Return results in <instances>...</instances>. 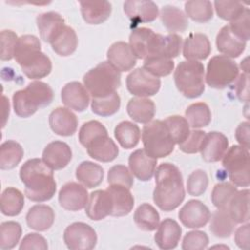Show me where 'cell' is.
<instances>
[{
    "label": "cell",
    "mask_w": 250,
    "mask_h": 250,
    "mask_svg": "<svg viewBox=\"0 0 250 250\" xmlns=\"http://www.w3.org/2000/svg\"><path fill=\"white\" fill-rule=\"evenodd\" d=\"M52 170L42 159L31 158L20 169V178L24 185L25 196L34 202H45L53 198L57 184Z\"/></svg>",
    "instance_id": "obj_1"
},
{
    "label": "cell",
    "mask_w": 250,
    "mask_h": 250,
    "mask_svg": "<svg viewBox=\"0 0 250 250\" xmlns=\"http://www.w3.org/2000/svg\"><path fill=\"white\" fill-rule=\"evenodd\" d=\"M83 20L88 24H101L111 14V4L108 1H81L79 3Z\"/></svg>",
    "instance_id": "obj_26"
},
{
    "label": "cell",
    "mask_w": 250,
    "mask_h": 250,
    "mask_svg": "<svg viewBox=\"0 0 250 250\" xmlns=\"http://www.w3.org/2000/svg\"><path fill=\"white\" fill-rule=\"evenodd\" d=\"M177 89L188 99L200 97L204 90V65L197 61H183L175 69Z\"/></svg>",
    "instance_id": "obj_5"
},
{
    "label": "cell",
    "mask_w": 250,
    "mask_h": 250,
    "mask_svg": "<svg viewBox=\"0 0 250 250\" xmlns=\"http://www.w3.org/2000/svg\"><path fill=\"white\" fill-rule=\"evenodd\" d=\"M121 100L115 92L104 98H93L91 102L92 111L103 117H107L116 113L120 108Z\"/></svg>",
    "instance_id": "obj_45"
},
{
    "label": "cell",
    "mask_w": 250,
    "mask_h": 250,
    "mask_svg": "<svg viewBox=\"0 0 250 250\" xmlns=\"http://www.w3.org/2000/svg\"><path fill=\"white\" fill-rule=\"evenodd\" d=\"M29 249L47 250L48 243H47L46 238L36 232L27 233L22 238V240L20 244V250H29Z\"/></svg>",
    "instance_id": "obj_59"
},
{
    "label": "cell",
    "mask_w": 250,
    "mask_h": 250,
    "mask_svg": "<svg viewBox=\"0 0 250 250\" xmlns=\"http://www.w3.org/2000/svg\"><path fill=\"white\" fill-rule=\"evenodd\" d=\"M19 37L12 30L1 31V53L0 58L2 61H10L14 58V53Z\"/></svg>",
    "instance_id": "obj_57"
},
{
    "label": "cell",
    "mask_w": 250,
    "mask_h": 250,
    "mask_svg": "<svg viewBox=\"0 0 250 250\" xmlns=\"http://www.w3.org/2000/svg\"><path fill=\"white\" fill-rule=\"evenodd\" d=\"M211 50L210 41L203 33H190L183 43V56L188 61L205 60Z\"/></svg>",
    "instance_id": "obj_23"
},
{
    "label": "cell",
    "mask_w": 250,
    "mask_h": 250,
    "mask_svg": "<svg viewBox=\"0 0 250 250\" xmlns=\"http://www.w3.org/2000/svg\"><path fill=\"white\" fill-rule=\"evenodd\" d=\"M107 183L109 186L118 185L131 188L134 184V178L131 171L125 165H114L107 173Z\"/></svg>",
    "instance_id": "obj_51"
},
{
    "label": "cell",
    "mask_w": 250,
    "mask_h": 250,
    "mask_svg": "<svg viewBox=\"0 0 250 250\" xmlns=\"http://www.w3.org/2000/svg\"><path fill=\"white\" fill-rule=\"evenodd\" d=\"M238 74L239 68L234 61L226 56L218 55L209 61L204 79L211 88L224 89L233 83Z\"/></svg>",
    "instance_id": "obj_7"
},
{
    "label": "cell",
    "mask_w": 250,
    "mask_h": 250,
    "mask_svg": "<svg viewBox=\"0 0 250 250\" xmlns=\"http://www.w3.org/2000/svg\"><path fill=\"white\" fill-rule=\"evenodd\" d=\"M77 44L78 39L75 30L72 27L65 25L62 32L51 43V46L53 51L59 56L67 57L75 52Z\"/></svg>",
    "instance_id": "obj_37"
},
{
    "label": "cell",
    "mask_w": 250,
    "mask_h": 250,
    "mask_svg": "<svg viewBox=\"0 0 250 250\" xmlns=\"http://www.w3.org/2000/svg\"><path fill=\"white\" fill-rule=\"evenodd\" d=\"M164 35L147 27H138L129 36V46L137 59L160 56Z\"/></svg>",
    "instance_id": "obj_8"
},
{
    "label": "cell",
    "mask_w": 250,
    "mask_h": 250,
    "mask_svg": "<svg viewBox=\"0 0 250 250\" xmlns=\"http://www.w3.org/2000/svg\"><path fill=\"white\" fill-rule=\"evenodd\" d=\"M228 211L236 224H244L249 222V189L237 190L231 197Z\"/></svg>",
    "instance_id": "obj_33"
},
{
    "label": "cell",
    "mask_w": 250,
    "mask_h": 250,
    "mask_svg": "<svg viewBox=\"0 0 250 250\" xmlns=\"http://www.w3.org/2000/svg\"><path fill=\"white\" fill-rule=\"evenodd\" d=\"M107 62L119 72L129 71L137 63V58L133 54L128 43L124 41L114 42L107 50Z\"/></svg>",
    "instance_id": "obj_19"
},
{
    "label": "cell",
    "mask_w": 250,
    "mask_h": 250,
    "mask_svg": "<svg viewBox=\"0 0 250 250\" xmlns=\"http://www.w3.org/2000/svg\"><path fill=\"white\" fill-rule=\"evenodd\" d=\"M240 67L242 68V70H244V73H249V62H248V57L245 58L241 63H240Z\"/></svg>",
    "instance_id": "obj_64"
},
{
    "label": "cell",
    "mask_w": 250,
    "mask_h": 250,
    "mask_svg": "<svg viewBox=\"0 0 250 250\" xmlns=\"http://www.w3.org/2000/svg\"><path fill=\"white\" fill-rule=\"evenodd\" d=\"M126 108L129 116L134 121L142 124L150 122L155 114V104L152 100L147 98H132L129 100Z\"/></svg>",
    "instance_id": "obj_30"
},
{
    "label": "cell",
    "mask_w": 250,
    "mask_h": 250,
    "mask_svg": "<svg viewBox=\"0 0 250 250\" xmlns=\"http://www.w3.org/2000/svg\"><path fill=\"white\" fill-rule=\"evenodd\" d=\"M235 94L240 102H249V73H242L235 80Z\"/></svg>",
    "instance_id": "obj_60"
},
{
    "label": "cell",
    "mask_w": 250,
    "mask_h": 250,
    "mask_svg": "<svg viewBox=\"0 0 250 250\" xmlns=\"http://www.w3.org/2000/svg\"><path fill=\"white\" fill-rule=\"evenodd\" d=\"M83 83L93 98H104L119 88L121 74L108 62H103L85 73Z\"/></svg>",
    "instance_id": "obj_3"
},
{
    "label": "cell",
    "mask_w": 250,
    "mask_h": 250,
    "mask_svg": "<svg viewBox=\"0 0 250 250\" xmlns=\"http://www.w3.org/2000/svg\"><path fill=\"white\" fill-rule=\"evenodd\" d=\"M23 74L29 79H41L52 71V62L44 53L37 52L20 64Z\"/></svg>",
    "instance_id": "obj_25"
},
{
    "label": "cell",
    "mask_w": 250,
    "mask_h": 250,
    "mask_svg": "<svg viewBox=\"0 0 250 250\" xmlns=\"http://www.w3.org/2000/svg\"><path fill=\"white\" fill-rule=\"evenodd\" d=\"M182 235V228L173 219L167 218L159 223L154 241L159 249L171 250L178 246Z\"/></svg>",
    "instance_id": "obj_21"
},
{
    "label": "cell",
    "mask_w": 250,
    "mask_h": 250,
    "mask_svg": "<svg viewBox=\"0 0 250 250\" xmlns=\"http://www.w3.org/2000/svg\"><path fill=\"white\" fill-rule=\"evenodd\" d=\"M106 190L110 193L112 199V212L110 216L123 217L128 215L134 207V196L130 188L123 186H109Z\"/></svg>",
    "instance_id": "obj_28"
},
{
    "label": "cell",
    "mask_w": 250,
    "mask_h": 250,
    "mask_svg": "<svg viewBox=\"0 0 250 250\" xmlns=\"http://www.w3.org/2000/svg\"><path fill=\"white\" fill-rule=\"evenodd\" d=\"M182 48H183L182 36L175 33H170L164 36L160 56L172 60L173 58H176L180 55Z\"/></svg>",
    "instance_id": "obj_56"
},
{
    "label": "cell",
    "mask_w": 250,
    "mask_h": 250,
    "mask_svg": "<svg viewBox=\"0 0 250 250\" xmlns=\"http://www.w3.org/2000/svg\"><path fill=\"white\" fill-rule=\"evenodd\" d=\"M223 167L229 179L235 187H249V149L241 146H232L222 158Z\"/></svg>",
    "instance_id": "obj_6"
},
{
    "label": "cell",
    "mask_w": 250,
    "mask_h": 250,
    "mask_svg": "<svg viewBox=\"0 0 250 250\" xmlns=\"http://www.w3.org/2000/svg\"><path fill=\"white\" fill-rule=\"evenodd\" d=\"M237 188L234 185L227 182L215 185L211 193V200L216 208H228L231 197L235 194Z\"/></svg>",
    "instance_id": "obj_49"
},
{
    "label": "cell",
    "mask_w": 250,
    "mask_h": 250,
    "mask_svg": "<svg viewBox=\"0 0 250 250\" xmlns=\"http://www.w3.org/2000/svg\"><path fill=\"white\" fill-rule=\"evenodd\" d=\"M36 23L41 39L50 44L65 26L64 19L59 13L53 11L38 15Z\"/></svg>",
    "instance_id": "obj_22"
},
{
    "label": "cell",
    "mask_w": 250,
    "mask_h": 250,
    "mask_svg": "<svg viewBox=\"0 0 250 250\" xmlns=\"http://www.w3.org/2000/svg\"><path fill=\"white\" fill-rule=\"evenodd\" d=\"M126 86L132 95L146 98L154 96L159 91L161 81L144 67H138L128 74Z\"/></svg>",
    "instance_id": "obj_10"
},
{
    "label": "cell",
    "mask_w": 250,
    "mask_h": 250,
    "mask_svg": "<svg viewBox=\"0 0 250 250\" xmlns=\"http://www.w3.org/2000/svg\"><path fill=\"white\" fill-rule=\"evenodd\" d=\"M209 243V237L206 232L201 230H191L188 232L183 239V250H203Z\"/></svg>",
    "instance_id": "obj_55"
},
{
    "label": "cell",
    "mask_w": 250,
    "mask_h": 250,
    "mask_svg": "<svg viewBox=\"0 0 250 250\" xmlns=\"http://www.w3.org/2000/svg\"><path fill=\"white\" fill-rule=\"evenodd\" d=\"M186 119L193 129L206 127L210 124L212 114L209 106L205 103H194L186 109Z\"/></svg>",
    "instance_id": "obj_41"
},
{
    "label": "cell",
    "mask_w": 250,
    "mask_h": 250,
    "mask_svg": "<svg viewBox=\"0 0 250 250\" xmlns=\"http://www.w3.org/2000/svg\"><path fill=\"white\" fill-rule=\"evenodd\" d=\"M159 17L162 24L170 33L176 34V32H184L188 27L187 15L184 11L175 6L166 5L162 7Z\"/></svg>",
    "instance_id": "obj_31"
},
{
    "label": "cell",
    "mask_w": 250,
    "mask_h": 250,
    "mask_svg": "<svg viewBox=\"0 0 250 250\" xmlns=\"http://www.w3.org/2000/svg\"><path fill=\"white\" fill-rule=\"evenodd\" d=\"M134 222L137 227L145 231L155 230L160 223V217L156 209L148 204H141L134 213Z\"/></svg>",
    "instance_id": "obj_39"
},
{
    "label": "cell",
    "mask_w": 250,
    "mask_h": 250,
    "mask_svg": "<svg viewBox=\"0 0 250 250\" xmlns=\"http://www.w3.org/2000/svg\"><path fill=\"white\" fill-rule=\"evenodd\" d=\"M142 141L146 154L155 159L171 154L176 145L163 120H151L145 124Z\"/></svg>",
    "instance_id": "obj_4"
},
{
    "label": "cell",
    "mask_w": 250,
    "mask_h": 250,
    "mask_svg": "<svg viewBox=\"0 0 250 250\" xmlns=\"http://www.w3.org/2000/svg\"><path fill=\"white\" fill-rule=\"evenodd\" d=\"M31 102L38 107H46L54 100L53 89L45 82L33 81L25 88Z\"/></svg>",
    "instance_id": "obj_40"
},
{
    "label": "cell",
    "mask_w": 250,
    "mask_h": 250,
    "mask_svg": "<svg viewBox=\"0 0 250 250\" xmlns=\"http://www.w3.org/2000/svg\"><path fill=\"white\" fill-rule=\"evenodd\" d=\"M248 121L241 122L235 130V139L239 146L249 149L250 148V126Z\"/></svg>",
    "instance_id": "obj_62"
},
{
    "label": "cell",
    "mask_w": 250,
    "mask_h": 250,
    "mask_svg": "<svg viewBox=\"0 0 250 250\" xmlns=\"http://www.w3.org/2000/svg\"><path fill=\"white\" fill-rule=\"evenodd\" d=\"M13 107L15 113L21 118L29 117L38 110V107L31 102L24 89L14 93Z\"/></svg>",
    "instance_id": "obj_50"
},
{
    "label": "cell",
    "mask_w": 250,
    "mask_h": 250,
    "mask_svg": "<svg viewBox=\"0 0 250 250\" xmlns=\"http://www.w3.org/2000/svg\"><path fill=\"white\" fill-rule=\"evenodd\" d=\"M21 227L18 222H3L0 226V248L10 250L16 247L21 236Z\"/></svg>",
    "instance_id": "obj_44"
},
{
    "label": "cell",
    "mask_w": 250,
    "mask_h": 250,
    "mask_svg": "<svg viewBox=\"0 0 250 250\" xmlns=\"http://www.w3.org/2000/svg\"><path fill=\"white\" fill-rule=\"evenodd\" d=\"M25 219L28 228L31 229L45 231L53 226L55 221V213L49 205L36 204L29 208Z\"/></svg>",
    "instance_id": "obj_29"
},
{
    "label": "cell",
    "mask_w": 250,
    "mask_h": 250,
    "mask_svg": "<svg viewBox=\"0 0 250 250\" xmlns=\"http://www.w3.org/2000/svg\"><path fill=\"white\" fill-rule=\"evenodd\" d=\"M249 223H244L242 226L238 227L234 232V242L240 249L243 250L249 249Z\"/></svg>",
    "instance_id": "obj_61"
},
{
    "label": "cell",
    "mask_w": 250,
    "mask_h": 250,
    "mask_svg": "<svg viewBox=\"0 0 250 250\" xmlns=\"http://www.w3.org/2000/svg\"><path fill=\"white\" fill-rule=\"evenodd\" d=\"M229 148V140L221 132L206 133L200 147V154L206 162H217L221 160Z\"/></svg>",
    "instance_id": "obj_13"
},
{
    "label": "cell",
    "mask_w": 250,
    "mask_h": 250,
    "mask_svg": "<svg viewBox=\"0 0 250 250\" xmlns=\"http://www.w3.org/2000/svg\"><path fill=\"white\" fill-rule=\"evenodd\" d=\"M181 223L189 229H199L204 227L210 220L209 208L199 200H188L179 211Z\"/></svg>",
    "instance_id": "obj_12"
},
{
    "label": "cell",
    "mask_w": 250,
    "mask_h": 250,
    "mask_svg": "<svg viewBox=\"0 0 250 250\" xmlns=\"http://www.w3.org/2000/svg\"><path fill=\"white\" fill-rule=\"evenodd\" d=\"M112 212V199L110 193L105 189H98L89 195L85 213L89 219L100 221L110 215Z\"/></svg>",
    "instance_id": "obj_20"
},
{
    "label": "cell",
    "mask_w": 250,
    "mask_h": 250,
    "mask_svg": "<svg viewBox=\"0 0 250 250\" xmlns=\"http://www.w3.org/2000/svg\"><path fill=\"white\" fill-rule=\"evenodd\" d=\"M167 126L175 144L180 145L189 135V124L187 119L180 115H172L163 120Z\"/></svg>",
    "instance_id": "obj_47"
},
{
    "label": "cell",
    "mask_w": 250,
    "mask_h": 250,
    "mask_svg": "<svg viewBox=\"0 0 250 250\" xmlns=\"http://www.w3.org/2000/svg\"><path fill=\"white\" fill-rule=\"evenodd\" d=\"M210 219V230L216 237L227 238L232 234L236 223L232 220L227 208H217Z\"/></svg>",
    "instance_id": "obj_34"
},
{
    "label": "cell",
    "mask_w": 250,
    "mask_h": 250,
    "mask_svg": "<svg viewBox=\"0 0 250 250\" xmlns=\"http://www.w3.org/2000/svg\"><path fill=\"white\" fill-rule=\"evenodd\" d=\"M185 14L196 22H207L213 18L212 3L207 0H192L185 3Z\"/></svg>",
    "instance_id": "obj_43"
},
{
    "label": "cell",
    "mask_w": 250,
    "mask_h": 250,
    "mask_svg": "<svg viewBox=\"0 0 250 250\" xmlns=\"http://www.w3.org/2000/svg\"><path fill=\"white\" fill-rule=\"evenodd\" d=\"M89 194L86 188L76 182L64 184L59 191L60 205L68 211H79L86 207Z\"/></svg>",
    "instance_id": "obj_11"
},
{
    "label": "cell",
    "mask_w": 250,
    "mask_h": 250,
    "mask_svg": "<svg viewBox=\"0 0 250 250\" xmlns=\"http://www.w3.org/2000/svg\"><path fill=\"white\" fill-rule=\"evenodd\" d=\"M97 240L95 229L83 222L70 224L63 232V241L71 250H91L96 246Z\"/></svg>",
    "instance_id": "obj_9"
},
{
    "label": "cell",
    "mask_w": 250,
    "mask_h": 250,
    "mask_svg": "<svg viewBox=\"0 0 250 250\" xmlns=\"http://www.w3.org/2000/svg\"><path fill=\"white\" fill-rule=\"evenodd\" d=\"M217 50L228 58H237L245 50L246 42L237 38L229 25L223 26L216 37Z\"/></svg>",
    "instance_id": "obj_24"
},
{
    "label": "cell",
    "mask_w": 250,
    "mask_h": 250,
    "mask_svg": "<svg viewBox=\"0 0 250 250\" xmlns=\"http://www.w3.org/2000/svg\"><path fill=\"white\" fill-rule=\"evenodd\" d=\"M41 44L35 35L24 34L19 37L14 53V59L20 65L33 54L40 52Z\"/></svg>",
    "instance_id": "obj_42"
},
{
    "label": "cell",
    "mask_w": 250,
    "mask_h": 250,
    "mask_svg": "<svg viewBox=\"0 0 250 250\" xmlns=\"http://www.w3.org/2000/svg\"><path fill=\"white\" fill-rule=\"evenodd\" d=\"M128 163L132 175L140 181L146 182L151 180L155 173L157 159L146 154L145 149H137L130 154Z\"/></svg>",
    "instance_id": "obj_18"
},
{
    "label": "cell",
    "mask_w": 250,
    "mask_h": 250,
    "mask_svg": "<svg viewBox=\"0 0 250 250\" xmlns=\"http://www.w3.org/2000/svg\"><path fill=\"white\" fill-rule=\"evenodd\" d=\"M2 102H3V121H2V128L5 126L6 124V121L8 119V116H9V112H10V104H9V100L3 96L2 97Z\"/></svg>",
    "instance_id": "obj_63"
},
{
    "label": "cell",
    "mask_w": 250,
    "mask_h": 250,
    "mask_svg": "<svg viewBox=\"0 0 250 250\" xmlns=\"http://www.w3.org/2000/svg\"><path fill=\"white\" fill-rule=\"evenodd\" d=\"M104 135H108L106 128L98 120H90L81 126L78 139L80 144L87 147L94 140Z\"/></svg>",
    "instance_id": "obj_48"
},
{
    "label": "cell",
    "mask_w": 250,
    "mask_h": 250,
    "mask_svg": "<svg viewBox=\"0 0 250 250\" xmlns=\"http://www.w3.org/2000/svg\"><path fill=\"white\" fill-rule=\"evenodd\" d=\"M23 157V149L21 146L13 141L8 140L0 146V169L11 170L15 168Z\"/></svg>",
    "instance_id": "obj_38"
},
{
    "label": "cell",
    "mask_w": 250,
    "mask_h": 250,
    "mask_svg": "<svg viewBox=\"0 0 250 250\" xmlns=\"http://www.w3.org/2000/svg\"><path fill=\"white\" fill-rule=\"evenodd\" d=\"M24 206V196L16 188L10 187L3 190L0 200V208L3 215L15 217L19 215Z\"/></svg>",
    "instance_id": "obj_35"
},
{
    "label": "cell",
    "mask_w": 250,
    "mask_h": 250,
    "mask_svg": "<svg viewBox=\"0 0 250 250\" xmlns=\"http://www.w3.org/2000/svg\"><path fill=\"white\" fill-rule=\"evenodd\" d=\"M114 137L123 148L130 149L139 144L141 131L138 125L125 120L118 123L114 128Z\"/></svg>",
    "instance_id": "obj_36"
},
{
    "label": "cell",
    "mask_w": 250,
    "mask_h": 250,
    "mask_svg": "<svg viewBox=\"0 0 250 250\" xmlns=\"http://www.w3.org/2000/svg\"><path fill=\"white\" fill-rule=\"evenodd\" d=\"M49 125L55 134L68 137L76 132L78 120L70 109L66 107H57L49 115Z\"/></svg>",
    "instance_id": "obj_16"
},
{
    "label": "cell",
    "mask_w": 250,
    "mask_h": 250,
    "mask_svg": "<svg viewBox=\"0 0 250 250\" xmlns=\"http://www.w3.org/2000/svg\"><path fill=\"white\" fill-rule=\"evenodd\" d=\"M86 148L89 156L100 162L113 161L119 153L116 144L108 135L97 138Z\"/></svg>",
    "instance_id": "obj_27"
},
{
    "label": "cell",
    "mask_w": 250,
    "mask_h": 250,
    "mask_svg": "<svg viewBox=\"0 0 250 250\" xmlns=\"http://www.w3.org/2000/svg\"><path fill=\"white\" fill-rule=\"evenodd\" d=\"M250 11L246 8L243 13L238 16L236 19L230 21L229 27L232 34H234L237 38L248 41L250 38Z\"/></svg>",
    "instance_id": "obj_54"
},
{
    "label": "cell",
    "mask_w": 250,
    "mask_h": 250,
    "mask_svg": "<svg viewBox=\"0 0 250 250\" xmlns=\"http://www.w3.org/2000/svg\"><path fill=\"white\" fill-rule=\"evenodd\" d=\"M76 179L87 188H97L104 180V169L92 161H83L76 168Z\"/></svg>",
    "instance_id": "obj_32"
},
{
    "label": "cell",
    "mask_w": 250,
    "mask_h": 250,
    "mask_svg": "<svg viewBox=\"0 0 250 250\" xmlns=\"http://www.w3.org/2000/svg\"><path fill=\"white\" fill-rule=\"evenodd\" d=\"M124 13L132 22H151L158 16L157 5L146 0H128L123 5Z\"/></svg>",
    "instance_id": "obj_14"
},
{
    "label": "cell",
    "mask_w": 250,
    "mask_h": 250,
    "mask_svg": "<svg viewBox=\"0 0 250 250\" xmlns=\"http://www.w3.org/2000/svg\"><path fill=\"white\" fill-rule=\"evenodd\" d=\"M72 158L70 146L62 141H54L46 146L42 153V160L52 169L61 170L67 166Z\"/></svg>",
    "instance_id": "obj_17"
},
{
    "label": "cell",
    "mask_w": 250,
    "mask_h": 250,
    "mask_svg": "<svg viewBox=\"0 0 250 250\" xmlns=\"http://www.w3.org/2000/svg\"><path fill=\"white\" fill-rule=\"evenodd\" d=\"M205 135L206 133L201 130L195 129L190 131L188 138L179 145V148L183 152L188 153V154L199 152Z\"/></svg>",
    "instance_id": "obj_58"
},
{
    "label": "cell",
    "mask_w": 250,
    "mask_h": 250,
    "mask_svg": "<svg viewBox=\"0 0 250 250\" xmlns=\"http://www.w3.org/2000/svg\"><path fill=\"white\" fill-rule=\"evenodd\" d=\"M208 187V176L203 170L193 171L187 180V190L191 196L202 195Z\"/></svg>",
    "instance_id": "obj_53"
},
{
    "label": "cell",
    "mask_w": 250,
    "mask_h": 250,
    "mask_svg": "<svg viewBox=\"0 0 250 250\" xmlns=\"http://www.w3.org/2000/svg\"><path fill=\"white\" fill-rule=\"evenodd\" d=\"M214 7L219 18L225 21H233L246 9L242 3L235 1H215Z\"/></svg>",
    "instance_id": "obj_52"
},
{
    "label": "cell",
    "mask_w": 250,
    "mask_h": 250,
    "mask_svg": "<svg viewBox=\"0 0 250 250\" xmlns=\"http://www.w3.org/2000/svg\"><path fill=\"white\" fill-rule=\"evenodd\" d=\"M153 201L165 212L173 211L184 201L186 191L180 169L172 163L160 164L154 173Z\"/></svg>",
    "instance_id": "obj_2"
},
{
    "label": "cell",
    "mask_w": 250,
    "mask_h": 250,
    "mask_svg": "<svg viewBox=\"0 0 250 250\" xmlns=\"http://www.w3.org/2000/svg\"><path fill=\"white\" fill-rule=\"evenodd\" d=\"M143 67L156 77H163L172 73L175 63L171 59L162 56H152L145 59Z\"/></svg>",
    "instance_id": "obj_46"
},
{
    "label": "cell",
    "mask_w": 250,
    "mask_h": 250,
    "mask_svg": "<svg viewBox=\"0 0 250 250\" xmlns=\"http://www.w3.org/2000/svg\"><path fill=\"white\" fill-rule=\"evenodd\" d=\"M62 102L65 106L78 112L84 111L90 103V94L80 82L72 81L63 86L61 93Z\"/></svg>",
    "instance_id": "obj_15"
}]
</instances>
